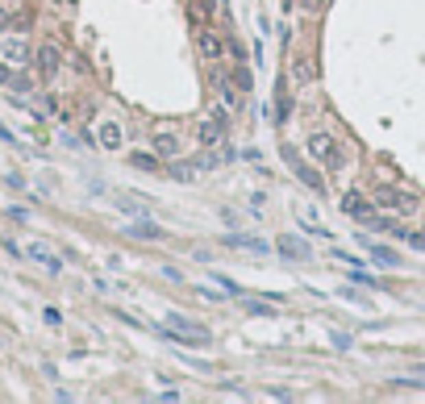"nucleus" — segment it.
<instances>
[{
  "label": "nucleus",
  "instance_id": "obj_2",
  "mask_svg": "<svg viewBox=\"0 0 425 404\" xmlns=\"http://www.w3.org/2000/svg\"><path fill=\"white\" fill-rule=\"evenodd\" d=\"M304 150H308V155H313V159H317V163H326V167H330V171H334V167H342V163H346V159H342V155H338V142H334V138H330V134H321V129H317V134H308V142H304Z\"/></svg>",
  "mask_w": 425,
  "mask_h": 404
},
{
  "label": "nucleus",
  "instance_id": "obj_8",
  "mask_svg": "<svg viewBox=\"0 0 425 404\" xmlns=\"http://www.w3.org/2000/svg\"><path fill=\"white\" fill-rule=\"evenodd\" d=\"M180 150H184V142L175 129H154V155L158 159H180Z\"/></svg>",
  "mask_w": 425,
  "mask_h": 404
},
{
  "label": "nucleus",
  "instance_id": "obj_13",
  "mask_svg": "<svg viewBox=\"0 0 425 404\" xmlns=\"http://www.w3.org/2000/svg\"><path fill=\"white\" fill-rule=\"evenodd\" d=\"M0 55H5V63H13V67H21V63L34 59V55H29V42H21V38H5Z\"/></svg>",
  "mask_w": 425,
  "mask_h": 404
},
{
  "label": "nucleus",
  "instance_id": "obj_19",
  "mask_svg": "<svg viewBox=\"0 0 425 404\" xmlns=\"http://www.w3.org/2000/svg\"><path fill=\"white\" fill-rule=\"evenodd\" d=\"M292 117V100H288V88L280 84V92H276V117L271 121H288Z\"/></svg>",
  "mask_w": 425,
  "mask_h": 404
},
{
  "label": "nucleus",
  "instance_id": "obj_27",
  "mask_svg": "<svg viewBox=\"0 0 425 404\" xmlns=\"http://www.w3.org/2000/svg\"><path fill=\"white\" fill-rule=\"evenodd\" d=\"M230 59H234V63H246V46H238V42H230Z\"/></svg>",
  "mask_w": 425,
  "mask_h": 404
},
{
  "label": "nucleus",
  "instance_id": "obj_6",
  "mask_svg": "<svg viewBox=\"0 0 425 404\" xmlns=\"http://www.w3.org/2000/svg\"><path fill=\"white\" fill-rule=\"evenodd\" d=\"M208 84H212V92H217V96L226 100V109H230V113H238V109H242V88H238L230 75L212 71V75H208Z\"/></svg>",
  "mask_w": 425,
  "mask_h": 404
},
{
  "label": "nucleus",
  "instance_id": "obj_5",
  "mask_svg": "<svg viewBox=\"0 0 425 404\" xmlns=\"http://www.w3.org/2000/svg\"><path fill=\"white\" fill-rule=\"evenodd\" d=\"M226 134H230V129H226L217 117H212V113H208V117H200V125H196V142H200L204 150H217V146H226Z\"/></svg>",
  "mask_w": 425,
  "mask_h": 404
},
{
  "label": "nucleus",
  "instance_id": "obj_29",
  "mask_svg": "<svg viewBox=\"0 0 425 404\" xmlns=\"http://www.w3.org/2000/svg\"><path fill=\"white\" fill-rule=\"evenodd\" d=\"M9 25H13V13H9V9H0V29H9Z\"/></svg>",
  "mask_w": 425,
  "mask_h": 404
},
{
  "label": "nucleus",
  "instance_id": "obj_17",
  "mask_svg": "<svg viewBox=\"0 0 425 404\" xmlns=\"http://www.w3.org/2000/svg\"><path fill=\"white\" fill-rule=\"evenodd\" d=\"M125 233H130V238H146V242H158V238H163V229H158L154 221H134Z\"/></svg>",
  "mask_w": 425,
  "mask_h": 404
},
{
  "label": "nucleus",
  "instance_id": "obj_14",
  "mask_svg": "<svg viewBox=\"0 0 425 404\" xmlns=\"http://www.w3.org/2000/svg\"><path fill=\"white\" fill-rule=\"evenodd\" d=\"M96 142H100L104 150H121L125 134H121V125H117V121H100V129H96Z\"/></svg>",
  "mask_w": 425,
  "mask_h": 404
},
{
  "label": "nucleus",
  "instance_id": "obj_3",
  "mask_svg": "<svg viewBox=\"0 0 425 404\" xmlns=\"http://www.w3.org/2000/svg\"><path fill=\"white\" fill-rule=\"evenodd\" d=\"M196 50H200V59H208V63H217V59L226 55L230 46H226V38H221L217 29H208V25H200V29H196Z\"/></svg>",
  "mask_w": 425,
  "mask_h": 404
},
{
  "label": "nucleus",
  "instance_id": "obj_7",
  "mask_svg": "<svg viewBox=\"0 0 425 404\" xmlns=\"http://www.w3.org/2000/svg\"><path fill=\"white\" fill-rule=\"evenodd\" d=\"M34 59H38V71H42L46 79H55V75H59V63H63V50H59L55 42H42Z\"/></svg>",
  "mask_w": 425,
  "mask_h": 404
},
{
  "label": "nucleus",
  "instance_id": "obj_9",
  "mask_svg": "<svg viewBox=\"0 0 425 404\" xmlns=\"http://www.w3.org/2000/svg\"><path fill=\"white\" fill-rule=\"evenodd\" d=\"M171 329H180L188 342H196V346H208L212 342V333L204 329V325H196L192 317H180V313H171Z\"/></svg>",
  "mask_w": 425,
  "mask_h": 404
},
{
  "label": "nucleus",
  "instance_id": "obj_21",
  "mask_svg": "<svg viewBox=\"0 0 425 404\" xmlns=\"http://www.w3.org/2000/svg\"><path fill=\"white\" fill-rule=\"evenodd\" d=\"M29 255H34V259H38V263L46 267V271H63V263H59L55 255H46V246H34V250H29Z\"/></svg>",
  "mask_w": 425,
  "mask_h": 404
},
{
  "label": "nucleus",
  "instance_id": "obj_11",
  "mask_svg": "<svg viewBox=\"0 0 425 404\" xmlns=\"http://www.w3.org/2000/svg\"><path fill=\"white\" fill-rule=\"evenodd\" d=\"M217 13H221V0H192V5H188V21H192L196 29H200V25H208Z\"/></svg>",
  "mask_w": 425,
  "mask_h": 404
},
{
  "label": "nucleus",
  "instance_id": "obj_28",
  "mask_svg": "<svg viewBox=\"0 0 425 404\" xmlns=\"http://www.w3.org/2000/svg\"><path fill=\"white\" fill-rule=\"evenodd\" d=\"M9 217H13L17 225H25V221H29V213H25V209H9Z\"/></svg>",
  "mask_w": 425,
  "mask_h": 404
},
{
  "label": "nucleus",
  "instance_id": "obj_15",
  "mask_svg": "<svg viewBox=\"0 0 425 404\" xmlns=\"http://www.w3.org/2000/svg\"><path fill=\"white\" fill-rule=\"evenodd\" d=\"M226 246H238V250H250V255H267V242L263 238H246V233H226Z\"/></svg>",
  "mask_w": 425,
  "mask_h": 404
},
{
  "label": "nucleus",
  "instance_id": "obj_22",
  "mask_svg": "<svg viewBox=\"0 0 425 404\" xmlns=\"http://www.w3.org/2000/svg\"><path fill=\"white\" fill-rule=\"evenodd\" d=\"M130 163L138 171H158V155H146V150H138V155H130Z\"/></svg>",
  "mask_w": 425,
  "mask_h": 404
},
{
  "label": "nucleus",
  "instance_id": "obj_16",
  "mask_svg": "<svg viewBox=\"0 0 425 404\" xmlns=\"http://www.w3.org/2000/svg\"><path fill=\"white\" fill-rule=\"evenodd\" d=\"M292 79H296V84H313V79H317V63H313L308 55H296V59H292Z\"/></svg>",
  "mask_w": 425,
  "mask_h": 404
},
{
  "label": "nucleus",
  "instance_id": "obj_24",
  "mask_svg": "<svg viewBox=\"0 0 425 404\" xmlns=\"http://www.w3.org/2000/svg\"><path fill=\"white\" fill-rule=\"evenodd\" d=\"M246 309H250L254 317H276V309H271V305H263V300H246Z\"/></svg>",
  "mask_w": 425,
  "mask_h": 404
},
{
  "label": "nucleus",
  "instance_id": "obj_1",
  "mask_svg": "<svg viewBox=\"0 0 425 404\" xmlns=\"http://www.w3.org/2000/svg\"><path fill=\"white\" fill-rule=\"evenodd\" d=\"M376 205L388 209V213L413 217V213H421V196H413V192H404V188H396V184H380V188H376Z\"/></svg>",
  "mask_w": 425,
  "mask_h": 404
},
{
  "label": "nucleus",
  "instance_id": "obj_4",
  "mask_svg": "<svg viewBox=\"0 0 425 404\" xmlns=\"http://www.w3.org/2000/svg\"><path fill=\"white\" fill-rule=\"evenodd\" d=\"M284 163H288V167L296 171V179H300L304 188H313V192H326V184H321V171H313V167H308V163H304V159L296 155L292 146H284Z\"/></svg>",
  "mask_w": 425,
  "mask_h": 404
},
{
  "label": "nucleus",
  "instance_id": "obj_18",
  "mask_svg": "<svg viewBox=\"0 0 425 404\" xmlns=\"http://www.w3.org/2000/svg\"><path fill=\"white\" fill-rule=\"evenodd\" d=\"M167 171H171V179H180V184H192V179H196V167H192V163H184V159H171V167H167Z\"/></svg>",
  "mask_w": 425,
  "mask_h": 404
},
{
  "label": "nucleus",
  "instance_id": "obj_31",
  "mask_svg": "<svg viewBox=\"0 0 425 404\" xmlns=\"http://www.w3.org/2000/svg\"><path fill=\"white\" fill-rule=\"evenodd\" d=\"M0 142H17V138H13V134H9L5 125H0Z\"/></svg>",
  "mask_w": 425,
  "mask_h": 404
},
{
  "label": "nucleus",
  "instance_id": "obj_26",
  "mask_svg": "<svg viewBox=\"0 0 425 404\" xmlns=\"http://www.w3.org/2000/svg\"><path fill=\"white\" fill-rule=\"evenodd\" d=\"M42 321H46L50 329H59V325H63V313H59V309H46V313H42Z\"/></svg>",
  "mask_w": 425,
  "mask_h": 404
},
{
  "label": "nucleus",
  "instance_id": "obj_12",
  "mask_svg": "<svg viewBox=\"0 0 425 404\" xmlns=\"http://www.w3.org/2000/svg\"><path fill=\"white\" fill-rule=\"evenodd\" d=\"M276 246H280V255H288V259H296V263L313 259V250H308V242H304V238H292V233H284V238H276Z\"/></svg>",
  "mask_w": 425,
  "mask_h": 404
},
{
  "label": "nucleus",
  "instance_id": "obj_25",
  "mask_svg": "<svg viewBox=\"0 0 425 404\" xmlns=\"http://www.w3.org/2000/svg\"><path fill=\"white\" fill-rule=\"evenodd\" d=\"M212 283H221V292H226V296H242V288H238L234 279H226V275H217V279H212Z\"/></svg>",
  "mask_w": 425,
  "mask_h": 404
},
{
  "label": "nucleus",
  "instance_id": "obj_10",
  "mask_svg": "<svg viewBox=\"0 0 425 404\" xmlns=\"http://www.w3.org/2000/svg\"><path fill=\"white\" fill-rule=\"evenodd\" d=\"M342 209H346V217H354L359 225H367V221H371V213H376V209H371V200H367V196H359V192H346V196H342Z\"/></svg>",
  "mask_w": 425,
  "mask_h": 404
},
{
  "label": "nucleus",
  "instance_id": "obj_23",
  "mask_svg": "<svg viewBox=\"0 0 425 404\" xmlns=\"http://www.w3.org/2000/svg\"><path fill=\"white\" fill-rule=\"evenodd\" d=\"M230 79H234V84H238V88H242V92H250V88H254V71H250V67H246V63H238V71H234V75H230Z\"/></svg>",
  "mask_w": 425,
  "mask_h": 404
},
{
  "label": "nucleus",
  "instance_id": "obj_20",
  "mask_svg": "<svg viewBox=\"0 0 425 404\" xmlns=\"http://www.w3.org/2000/svg\"><path fill=\"white\" fill-rule=\"evenodd\" d=\"M371 250V259H376L380 267H400V255L396 250H384V246H367Z\"/></svg>",
  "mask_w": 425,
  "mask_h": 404
},
{
  "label": "nucleus",
  "instance_id": "obj_30",
  "mask_svg": "<svg viewBox=\"0 0 425 404\" xmlns=\"http://www.w3.org/2000/svg\"><path fill=\"white\" fill-rule=\"evenodd\" d=\"M0 84H13V75H9V63H0Z\"/></svg>",
  "mask_w": 425,
  "mask_h": 404
}]
</instances>
